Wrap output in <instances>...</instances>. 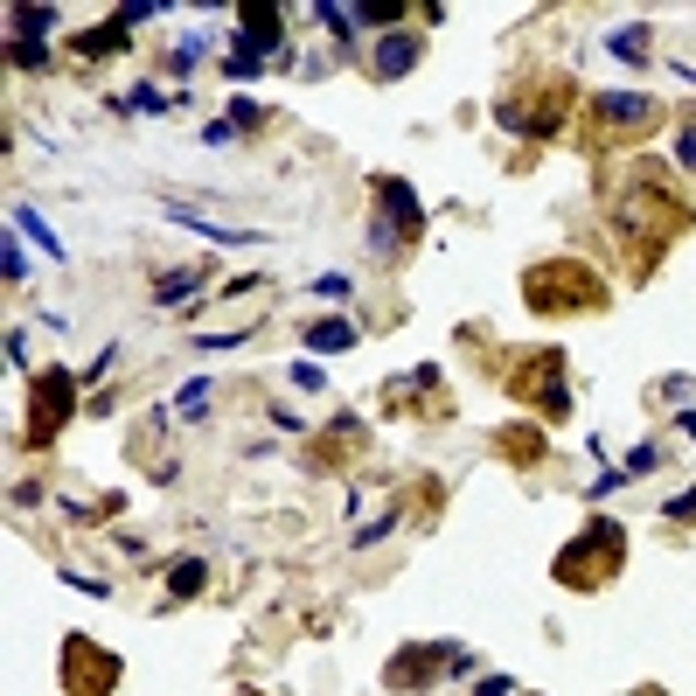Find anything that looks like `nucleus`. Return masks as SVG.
<instances>
[{
    "instance_id": "11",
    "label": "nucleus",
    "mask_w": 696,
    "mask_h": 696,
    "mask_svg": "<svg viewBox=\"0 0 696 696\" xmlns=\"http://www.w3.org/2000/svg\"><path fill=\"white\" fill-rule=\"evenodd\" d=\"M376 210H384L390 223H398V231H411V237L425 231V210H418V196H411V181H398V175H384V181H376Z\"/></svg>"
},
{
    "instance_id": "12",
    "label": "nucleus",
    "mask_w": 696,
    "mask_h": 696,
    "mask_svg": "<svg viewBox=\"0 0 696 696\" xmlns=\"http://www.w3.org/2000/svg\"><path fill=\"white\" fill-rule=\"evenodd\" d=\"M237 49H244V56H266V49H279V8H244Z\"/></svg>"
},
{
    "instance_id": "5",
    "label": "nucleus",
    "mask_w": 696,
    "mask_h": 696,
    "mask_svg": "<svg viewBox=\"0 0 696 696\" xmlns=\"http://www.w3.org/2000/svg\"><path fill=\"white\" fill-rule=\"evenodd\" d=\"M70 418H78V376H70V369H35L22 446H28V453H43V446H56V432H63Z\"/></svg>"
},
{
    "instance_id": "18",
    "label": "nucleus",
    "mask_w": 696,
    "mask_h": 696,
    "mask_svg": "<svg viewBox=\"0 0 696 696\" xmlns=\"http://www.w3.org/2000/svg\"><path fill=\"white\" fill-rule=\"evenodd\" d=\"M202 286V266H181V272H167L161 286H154V307H175V299H188Z\"/></svg>"
},
{
    "instance_id": "8",
    "label": "nucleus",
    "mask_w": 696,
    "mask_h": 696,
    "mask_svg": "<svg viewBox=\"0 0 696 696\" xmlns=\"http://www.w3.org/2000/svg\"><path fill=\"white\" fill-rule=\"evenodd\" d=\"M119 675H126V662L111 648L84 641V634H70V641H63V689L70 696H111V689H119Z\"/></svg>"
},
{
    "instance_id": "2",
    "label": "nucleus",
    "mask_w": 696,
    "mask_h": 696,
    "mask_svg": "<svg viewBox=\"0 0 696 696\" xmlns=\"http://www.w3.org/2000/svg\"><path fill=\"white\" fill-rule=\"evenodd\" d=\"M620 564H627V530L599 516V522H586V530L551 557V578L564 592H606L620 578Z\"/></svg>"
},
{
    "instance_id": "19",
    "label": "nucleus",
    "mask_w": 696,
    "mask_h": 696,
    "mask_svg": "<svg viewBox=\"0 0 696 696\" xmlns=\"http://www.w3.org/2000/svg\"><path fill=\"white\" fill-rule=\"evenodd\" d=\"M202 586H210V564H202V557H181L175 578H167V592H175V599H196Z\"/></svg>"
},
{
    "instance_id": "3",
    "label": "nucleus",
    "mask_w": 696,
    "mask_h": 696,
    "mask_svg": "<svg viewBox=\"0 0 696 696\" xmlns=\"http://www.w3.org/2000/svg\"><path fill=\"white\" fill-rule=\"evenodd\" d=\"M522 299L530 314H599L606 307V279H599L586 258H543V266L522 272Z\"/></svg>"
},
{
    "instance_id": "23",
    "label": "nucleus",
    "mask_w": 696,
    "mask_h": 696,
    "mask_svg": "<svg viewBox=\"0 0 696 696\" xmlns=\"http://www.w3.org/2000/svg\"><path fill=\"white\" fill-rule=\"evenodd\" d=\"M355 22H404V0H369V8H355Z\"/></svg>"
},
{
    "instance_id": "25",
    "label": "nucleus",
    "mask_w": 696,
    "mask_h": 696,
    "mask_svg": "<svg viewBox=\"0 0 696 696\" xmlns=\"http://www.w3.org/2000/svg\"><path fill=\"white\" fill-rule=\"evenodd\" d=\"M202 404H210V384H202V376H196V384H181V398H175V411H188V418H196Z\"/></svg>"
},
{
    "instance_id": "16",
    "label": "nucleus",
    "mask_w": 696,
    "mask_h": 696,
    "mask_svg": "<svg viewBox=\"0 0 696 696\" xmlns=\"http://www.w3.org/2000/svg\"><path fill=\"white\" fill-rule=\"evenodd\" d=\"M167 223H196L202 237H216V244H251V231H231V223H210V216H196L188 202H167Z\"/></svg>"
},
{
    "instance_id": "9",
    "label": "nucleus",
    "mask_w": 696,
    "mask_h": 696,
    "mask_svg": "<svg viewBox=\"0 0 696 696\" xmlns=\"http://www.w3.org/2000/svg\"><path fill=\"white\" fill-rule=\"evenodd\" d=\"M418 56H425L418 28H390L384 43H376V56H369V78H376V84H398V78L418 70Z\"/></svg>"
},
{
    "instance_id": "13",
    "label": "nucleus",
    "mask_w": 696,
    "mask_h": 696,
    "mask_svg": "<svg viewBox=\"0 0 696 696\" xmlns=\"http://www.w3.org/2000/svg\"><path fill=\"white\" fill-rule=\"evenodd\" d=\"M404 244H418V237H411V231H398V223H390L384 210L369 216V251L384 258V266H398V258H404Z\"/></svg>"
},
{
    "instance_id": "21",
    "label": "nucleus",
    "mask_w": 696,
    "mask_h": 696,
    "mask_svg": "<svg viewBox=\"0 0 696 696\" xmlns=\"http://www.w3.org/2000/svg\"><path fill=\"white\" fill-rule=\"evenodd\" d=\"M14 223H22V231H28L35 244H43V251H56V258H63V244H56V237H49V223H43V216H35V210H14Z\"/></svg>"
},
{
    "instance_id": "15",
    "label": "nucleus",
    "mask_w": 696,
    "mask_h": 696,
    "mask_svg": "<svg viewBox=\"0 0 696 696\" xmlns=\"http://www.w3.org/2000/svg\"><path fill=\"white\" fill-rule=\"evenodd\" d=\"M606 49L620 56V63H648V49H654V35H648L641 22H627V28H613V35H606Z\"/></svg>"
},
{
    "instance_id": "24",
    "label": "nucleus",
    "mask_w": 696,
    "mask_h": 696,
    "mask_svg": "<svg viewBox=\"0 0 696 696\" xmlns=\"http://www.w3.org/2000/svg\"><path fill=\"white\" fill-rule=\"evenodd\" d=\"M314 14H321V22L342 35V43H355V8H314Z\"/></svg>"
},
{
    "instance_id": "6",
    "label": "nucleus",
    "mask_w": 696,
    "mask_h": 696,
    "mask_svg": "<svg viewBox=\"0 0 696 696\" xmlns=\"http://www.w3.org/2000/svg\"><path fill=\"white\" fill-rule=\"evenodd\" d=\"M516 376H509V398L516 404H536L543 418H571V390H564V349H530L516 355Z\"/></svg>"
},
{
    "instance_id": "32",
    "label": "nucleus",
    "mask_w": 696,
    "mask_h": 696,
    "mask_svg": "<svg viewBox=\"0 0 696 696\" xmlns=\"http://www.w3.org/2000/svg\"><path fill=\"white\" fill-rule=\"evenodd\" d=\"M258 63H266V56H244V49H237V56H231V78H237V84L258 78Z\"/></svg>"
},
{
    "instance_id": "20",
    "label": "nucleus",
    "mask_w": 696,
    "mask_h": 696,
    "mask_svg": "<svg viewBox=\"0 0 696 696\" xmlns=\"http://www.w3.org/2000/svg\"><path fill=\"white\" fill-rule=\"evenodd\" d=\"M56 22V8H14V28H28V43H43Z\"/></svg>"
},
{
    "instance_id": "17",
    "label": "nucleus",
    "mask_w": 696,
    "mask_h": 696,
    "mask_svg": "<svg viewBox=\"0 0 696 696\" xmlns=\"http://www.w3.org/2000/svg\"><path fill=\"white\" fill-rule=\"evenodd\" d=\"M307 349L314 355H342V349H355V328L349 321H314L307 328Z\"/></svg>"
},
{
    "instance_id": "29",
    "label": "nucleus",
    "mask_w": 696,
    "mask_h": 696,
    "mask_svg": "<svg viewBox=\"0 0 696 696\" xmlns=\"http://www.w3.org/2000/svg\"><path fill=\"white\" fill-rule=\"evenodd\" d=\"M662 516H669V522H696V487H689V495H669Z\"/></svg>"
},
{
    "instance_id": "27",
    "label": "nucleus",
    "mask_w": 696,
    "mask_h": 696,
    "mask_svg": "<svg viewBox=\"0 0 696 696\" xmlns=\"http://www.w3.org/2000/svg\"><path fill=\"white\" fill-rule=\"evenodd\" d=\"M654 467H662V453H654V446H634V453H627V467H620V474H654Z\"/></svg>"
},
{
    "instance_id": "28",
    "label": "nucleus",
    "mask_w": 696,
    "mask_h": 696,
    "mask_svg": "<svg viewBox=\"0 0 696 696\" xmlns=\"http://www.w3.org/2000/svg\"><path fill=\"white\" fill-rule=\"evenodd\" d=\"M202 49H210V35H188V43L175 49V70H196V63H202Z\"/></svg>"
},
{
    "instance_id": "14",
    "label": "nucleus",
    "mask_w": 696,
    "mask_h": 696,
    "mask_svg": "<svg viewBox=\"0 0 696 696\" xmlns=\"http://www.w3.org/2000/svg\"><path fill=\"white\" fill-rule=\"evenodd\" d=\"M126 35H133V22H126V14H111L105 28L78 35V56H111V49H126Z\"/></svg>"
},
{
    "instance_id": "1",
    "label": "nucleus",
    "mask_w": 696,
    "mask_h": 696,
    "mask_svg": "<svg viewBox=\"0 0 696 696\" xmlns=\"http://www.w3.org/2000/svg\"><path fill=\"white\" fill-rule=\"evenodd\" d=\"M689 223H696V202L683 196V181H675L662 161H634L627 188L613 196V237L627 244L634 279H648L662 266V251L689 231Z\"/></svg>"
},
{
    "instance_id": "7",
    "label": "nucleus",
    "mask_w": 696,
    "mask_h": 696,
    "mask_svg": "<svg viewBox=\"0 0 696 696\" xmlns=\"http://www.w3.org/2000/svg\"><path fill=\"white\" fill-rule=\"evenodd\" d=\"M564 111H571V84H564V78H543V84H536V105H522V98H502V111H495V119L509 126V133L557 140V133H564Z\"/></svg>"
},
{
    "instance_id": "22",
    "label": "nucleus",
    "mask_w": 696,
    "mask_h": 696,
    "mask_svg": "<svg viewBox=\"0 0 696 696\" xmlns=\"http://www.w3.org/2000/svg\"><path fill=\"white\" fill-rule=\"evenodd\" d=\"M231 126H237V133H258V126H266V111H258L251 98H231Z\"/></svg>"
},
{
    "instance_id": "33",
    "label": "nucleus",
    "mask_w": 696,
    "mask_h": 696,
    "mask_svg": "<svg viewBox=\"0 0 696 696\" xmlns=\"http://www.w3.org/2000/svg\"><path fill=\"white\" fill-rule=\"evenodd\" d=\"M474 696H516V689H509V675H487V683H481Z\"/></svg>"
},
{
    "instance_id": "10",
    "label": "nucleus",
    "mask_w": 696,
    "mask_h": 696,
    "mask_svg": "<svg viewBox=\"0 0 696 696\" xmlns=\"http://www.w3.org/2000/svg\"><path fill=\"white\" fill-rule=\"evenodd\" d=\"M439 669H453V648H446V641H425V648H404V654H390L384 683H390V689H411V683H432Z\"/></svg>"
},
{
    "instance_id": "31",
    "label": "nucleus",
    "mask_w": 696,
    "mask_h": 696,
    "mask_svg": "<svg viewBox=\"0 0 696 696\" xmlns=\"http://www.w3.org/2000/svg\"><path fill=\"white\" fill-rule=\"evenodd\" d=\"M14 63H22V70H43V43H28V35H22V43H14Z\"/></svg>"
},
{
    "instance_id": "30",
    "label": "nucleus",
    "mask_w": 696,
    "mask_h": 696,
    "mask_svg": "<svg viewBox=\"0 0 696 696\" xmlns=\"http://www.w3.org/2000/svg\"><path fill=\"white\" fill-rule=\"evenodd\" d=\"M293 384H299V390H321L328 376H321V363H293Z\"/></svg>"
},
{
    "instance_id": "26",
    "label": "nucleus",
    "mask_w": 696,
    "mask_h": 696,
    "mask_svg": "<svg viewBox=\"0 0 696 696\" xmlns=\"http://www.w3.org/2000/svg\"><path fill=\"white\" fill-rule=\"evenodd\" d=\"M675 161L696 175V119H683V133H675Z\"/></svg>"
},
{
    "instance_id": "4",
    "label": "nucleus",
    "mask_w": 696,
    "mask_h": 696,
    "mask_svg": "<svg viewBox=\"0 0 696 696\" xmlns=\"http://www.w3.org/2000/svg\"><path fill=\"white\" fill-rule=\"evenodd\" d=\"M586 126H592V146L613 154V146H634L662 126V105L648 91H592L586 98Z\"/></svg>"
}]
</instances>
